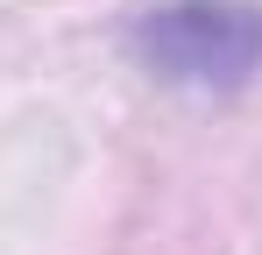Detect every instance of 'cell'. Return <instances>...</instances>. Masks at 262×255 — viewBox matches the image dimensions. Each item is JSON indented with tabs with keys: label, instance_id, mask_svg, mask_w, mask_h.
<instances>
[{
	"label": "cell",
	"instance_id": "6da1fadb",
	"mask_svg": "<svg viewBox=\"0 0 262 255\" xmlns=\"http://www.w3.org/2000/svg\"><path fill=\"white\" fill-rule=\"evenodd\" d=\"M128 50L163 85L241 92L262 71V7L255 0H163L135 14Z\"/></svg>",
	"mask_w": 262,
	"mask_h": 255
}]
</instances>
